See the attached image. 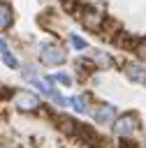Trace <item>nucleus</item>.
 Listing matches in <instances>:
<instances>
[{
    "instance_id": "obj_1",
    "label": "nucleus",
    "mask_w": 146,
    "mask_h": 148,
    "mask_svg": "<svg viewBox=\"0 0 146 148\" xmlns=\"http://www.w3.org/2000/svg\"><path fill=\"white\" fill-rule=\"evenodd\" d=\"M76 18H79V23L86 28V30H93V32H100V28H102V23H104V14L102 12H97V9H93V7H79V12L74 14Z\"/></svg>"
},
{
    "instance_id": "obj_2",
    "label": "nucleus",
    "mask_w": 146,
    "mask_h": 148,
    "mask_svg": "<svg viewBox=\"0 0 146 148\" xmlns=\"http://www.w3.org/2000/svg\"><path fill=\"white\" fill-rule=\"evenodd\" d=\"M137 125H139V116L134 111H127V113H123L114 120V132L118 136H130L137 130Z\"/></svg>"
},
{
    "instance_id": "obj_3",
    "label": "nucleus",
    "mask_w": 146,
    "mask_h": 148,
    "mask_svg": "<svg viewBox=\"0 0 146 148\" xmlns=\"http://www.w3.org/2000/svg\"><path fill=\"white\" fill-rule=\"evenodd\" d=\"M39 60L44 65H63L67 60V53H65V49H60L56 44H44L39 51Z\"/></svg>"
},
{
    "instance_id": "obj_4",
    "label": "nucleus",
    "mask_w": 146,
    "mask_h": 148,
    "mask_svg": "<svg viewBox=\"0 0 146 148\" xmlns=\"http://www.w3.org/2000/svg\"><path fill=\"white\" fill-rule=\"evenodd\" d=\"M14 99H16V109L19 111H37V106L42 104L39 97L35 92H30V90H16Z\"/></svg>"
},
{
    "instance_id": "obj_5",
    "label": "nucleus",
    "mask_w": 146,
    "mask_h": 148,
    "mask_svg": "<svg viewBox=\"0 0 146 148\" xmlns=\"http://www.w3.org/2000/svg\"><path fill=\"white\" fill-rule=\"evenodd\" d=\"M114 44L118 46V49H123V51H137L139 49V44H141V37H137V35H130V32H118L116 35V39H114Z\"/></svg>"
},
{
    "instance_id": "obj_6",
    "label": "nucleus",
    "mask_w": 146,
    "mask_h": 148,
    "mask_svg": "<svg viewBox=\"0 0 146 148\" xmlns=\"http://www.w3.org/2000/svg\"><path fill=\"white\" fill-rule=\"evenodd\" d=\"M74 67H76L79 81H88V79L95 74V69H97L95 60H90V58H76V60H74Z\"/></svg>"
},
{
    "instance_id": "obj_7",
    "label": "nucleus",
    "mask_w": 146,
    "mask_h": 148,
    "mask_svg": "<svg viewBox=\"0 0 146 148\" xmlns=\"http://www.w3.org/2000/svg\"><path fill=\"white\" fill-rule=\"evenodd\" d=\"M53 123H56V127H58V130H60L63 134H67L70 139H72V136L76 134V127H79V123H76V120H74L72 116H67V113H58Z\"/></svg>"
},
{
    "instance_id": "obj_8",
    "label": "nucleus",
    "mask_w": 146,
    "mask_h": 148,
    "mask_svg": "<svg viewBox=\"0 0 146 148\" xmlns=\"http://www.w3.org/2000/svg\"><path fill=\"white\" fill-rule=\"evenodd\" d=\"M123 28H121V23L116 21V18H111V16H104V23H102V28H100V37L102 39H109V42H114L116 39V35L121 32Z\"/></svg>"
},
{
    "instance_id": "obj_9",
    "label": "nucleus",
    "mask_w": 146,
    "mask_h": 148,
    "mask_svg": "<svg viewBox=\"0 0 146 148\" xmlns=\"http://www.w3.org/2000/svg\"><path fill=\"white\" fill-rule=\"evenodd\" d=\"M114 116H116V109H114L111 104H100V106L93 111V118H95V123H100V125L111 123V120H114Z\"/></svg>"
},
{
    "instance_id": "obj_10",
    "label": "nucleus",
    "mask_w": 146,
    "mask_h": 148,
    "mask_svg": "<svg viewBox=\"0 0 146 148\" xmlns=\"http://www.w3.org/2000/svg\"><path fill=\"white\" fill-rule=\"evenodd\" d=\"M125 76L130 79V81H134V83H141L144 79H146V69L141 67V65H137V62H125Z\"/></svg>"
},
{
    "instance_id": "obj_11",
    "label": "nucleus",
    "mask_w": 146,
    "mask_h": 148,
    "mask_svg": "<svg viewBox=\"0 0 146 148\" xmlns=\"http://www.w3.org/2000/svg\"><path fill=\"white\" fill-rule=\"evenodd\" d=\"M12 23H14V9H12L9 2L0 0V30L12 28Z\"/></svg>"
},
{
    "instance_id": "obj_12",
    "label": "nucleus",
    "mask_w": 146,
    "mask_h": 148,
    "mask_svg": "<svg viewBox=\"0 0 146 148\" xmlns=\"http://www.w3.org/2000/svg\"><path fill=\"white\" fill-rule=\"evenodd\" d=\"M14 95H16V88H9V86H0V102H9Z\"/></svg>"
},
{
    "instance_id": "obj_13",
    "label": "nucleus",
    "mask_w": 146,
    "mask_h": 148,
    "mask_svg": "<svg viewBox=\"0 0 146 148\" xmlns=\"http://www.w3.org/2000/svg\"><path fill=\"white\" fill-rule=\"evenodd\" d=\"M70 104H72L79 113H86V97H81V95H79V97H72V99H70Z\"/></svg>"
},
{
    "instance_id": "obj_14",
    "label": "nucleus",
    "mask_w": 146,
    "mask_h": 148,
    "mask_svg": "<svg viewBox=\"0 0 146 148\" xmlns=\"http://www.w3.org/2000/svg\"><path fill=\"white\" fill-rule=\"evenodd\" d=\"M2 62H5L7 67H12V69H16V67H19V60H16L9 51H2Z\"/></svg>"
},
{
    "instance_id": "obj_15",
    "label": "nucleus",
    "mask_w": 146,
    "mask_h": 148,
    "mask_svg": "<svg viewBox=\"0 0 146 148\" xmlns=\"http://www.w3.org/2000/svg\"><path fill=\"white\" fill-rule=\"evenodd\" d=\"M95 60H97L100 65H107V67H111V65H114V60H111L107 53H102V51H95Z\"/></svg>"
},
{
    "instance_id": "obj_16",
    "label": "nucleus",
    "mask_w": 146,
    "mask_h": 148,
    "mask_svg": "<svg viewBox=\"0 0 146 148\" xmlns=\"http://www.w3.org/2000/svg\"><path fill=\"white\" fill-rule=\"evenodd\" d=\"M118 148H141V146H139V141H134V139L121 136V143H118Z\"/></svg>"
},
{
    "instance_id": "obj_17",
    "label": "nucleus",
    "mask_w": 146,
    "mask_h": 148,
    "mask_svg": "<svg viewBox=\"0 0 146 148\" xmlns=\"http://www.w3.org/2000/svg\"><path fill=\"white\" fill-rule=\"evenodd\" d=\"M70 42H72V46H74V49H86V42H83L81 37H76L74 32L70 35Z\"/></svg>"
},
{
    "instance_id": "obj_18",
    "label": "nucleus",
    "mask_w": 146,
    "mask_h": 148,
    "mask_svg": "<svg viewBox=\"0 0 146 148\" xmlns=\"http://www.w3.org/2000/svg\"><path fill=\"white\" fill-rule=\"evenodd\" d=\"M56 81H58V83H63V86H70V83H72V76H70V74H65V72H58V74H56Z\"/></svg>"
},
{
    "instance_id": "obj_19",
    "label": "nucleus",
    "mask_w": 146,
    "mask_h": 148,
    "mask_svg": "<svg viewBox=\"0 0 146 148\" xmlns=\"http://www.w3.org/2000/svg\"><path fill=\"white\" fill-rule=\"evenodd\" d=\"M134 53H137V56H139V58L146 62V39H141V44H139V49H137Z\"/></svg>"
},
{
    "instance_id": "obj_20",
    "label": "nucleus",
    "mask_w": 146,
    "mask_h": 148,
    "mask_svg": "<svg viewBox=\"0 0 146 148\" xmlns=\"http://www.w3.org/2000/svg\"><path fill=\"white\" fill-rule=\"evenodd\" d=\"M0 148H16L14 141H0Z\"/></svg>"
},
{
    "instance_id": "obj_21",
    "label": "nucleus",
    "mask_w": 146,
    "mask_h": 148,
    "mask_svg": "<svg viewBox=\"0 0 146 148\" xmlns=\"http://www.w3.org/2000/svg\"><path fill=\"white\" fill-rule=\"evenodd\" d=\"M2 51H7V44H5V39H0V53Z\"/></svg>"
}]
</instances>
